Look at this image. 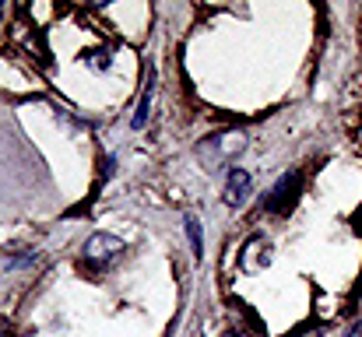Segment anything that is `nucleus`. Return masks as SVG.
<instances>
[{"label":"nucleus","mask_w":362,"mask_h":337,"mask_svg":"<svg viewBox=\"0 0 362 337\" xmlns=\"http://www.w3.org/2000/svg\"><path fill=\"white\" fill-rule=\"evenodd\" d=\"M341 337H362V324H356V327H349Z\"/></svg>","instance_id":"9d476101"},{"label":"nucleus","mask_w":362,"mask_h":337,"mask_svg":"<svg viewBox=\"0 0 362 337\" xmlns=\"http://www.w3.org/2000/svg\"><path fill=\"white\" fill-rule=\"evenodd\" d=\"M95 57V67H110V53L106 49H95V53H88V60Z\"/></svg>","instance_id":"1a4fd4ad"},{"label":"nucleus","mask_w":362,"mask_h":337,"mask_svg":"<svg viewBox=\"0 0 362 337\" xmlns=\"http://www.w3.org/2000/svg\"><path fill=\"white\" fill-rule=\"evenodd\" d=\"M271 264V242L264 239V235H253L246 246H243L240 253V267L246 274H257V271H264Z\"/></svg>","instance_id":"20e7f679"},{"label":"nucleus","mask_w":362,"mask_h":337,"mask_svg":"<svg viewBox=\"0 0 362 337\" xmlns=\"http://www.w3.org/2000/svg\"><path fill=\"white\" fill-rule=\"evenodd\" d=\"M226 337H246L243 331H226Z\"/></svg>","instance_id":"9b49d317"},{"label":"nucleus","mask_w":362,"mask_h":337,"mask_svg":"<svg viewBox=\"0 0 362 337\" xmlns=\"http://www.w3.org/2000/svg\"><path fill=\"white\" fill-rule=\"evenodd\" d=\"M0 337H14V331H0Z\"/></svg>","instance_id":"f8f14e48"},{"label":"nucleus","mask_w":362,"mask_h":337,"mask_svg":"<svg viewBox=\"0 0 362 337\" xmlns=\"http://www.w3.org/2000/svg\"><path fill=\"white\" fill-rule=\"evenodd\" d=\"M151 102H155V67H148V81H144L141 102H137V110H134V116H130V126H134V130H141V126L148 123V116H151Z\"/></svg>","instance_id":"423d86ee"},{"label":"nucleus","mask_w":362,"mask_h":337,"mask_svg":"<svg viewBox=\"0 0 362 337\" xmlns=\"http://www.w3.org/2000/svg\"><path fill=\"white\" fill-rule=\"evenodd\" d=\"M246 144L250 141H246L243 130H218V134H211L197 144V158L208 172H222V169L233 165V158H240L246 151Z\"/></svg>","instance_id":"f257e3e1"},{"label":"nucleus","mask_w":362,"mask_h":337,"mask_svg":"<svg viewBox=\"0 0 362 337\" xmlns=\"http://www.w3.org/2000/svg\"><path fill=\"white\" fill-rule=\"evenodd\" d=\"M183 225H187V235H190V246H194V256L201 260V256H204V239H201V222H197L194 215H187V218H183Z\"/></svg>","instance_id":"0eeeda50"},{"label":"nucleus","mask_w":362,"mask_h":337,"mask_svg":"<svg viewBox=\"0 0 362 337\" xmlns=\"http://www.w3.org/2000/svg\"><path fill=\"white\" fill-rule=\"evenodd\" d=\"M250 190H253L250 172L246 169H229V176H226V204L229 208H243L246 197H250Z\"/></svg>","instance_id":"39448f33"},{"label":"nucleus","mask_w":362,"mask_h":337,"mask_svg":"<svg viewBox=\"0 0 362 337\" xmlns=\"http://www.w3.org/2000/svg\"><path fill=\"white\" fill-rule=\"evenodd\" d=\"M299 197H303V172L292 169V172H285V176L267 190L264 208H267L271 215H292V208L299 204Z\"/></svg>","instance_id":"f03ea898"},{"label":"nucleus","mask_w":362,"mask_h":337,"mask_svg":"<svg viewBox=\"0 0 362 337\" xmlns=\"http://www.w3.org/2000/svg\"><path fill=\"white\" fill-rule=\"evenodd\" d=\"M123 249H127L123 239L110 235V232H95V235L85 239V264H88L92 271H106V267H113V264L120 260Z\"/></svg>","instance_id":"7ed1b4c3"},{"label":"nucleus","mask_w":362,"mask_h":337,"mask_svg":"<svg viewBox=\"0 0 362 337\" xmlns=\"http://www.w3.org/2000/svg\"><path fill=\"white\" fill-rule=\"evenodd\" d=\"M285 337H324V327H317V324H303V327H296L292 334Z\"/></svg>","instance_id":"6e6552de"}]
</instances>
